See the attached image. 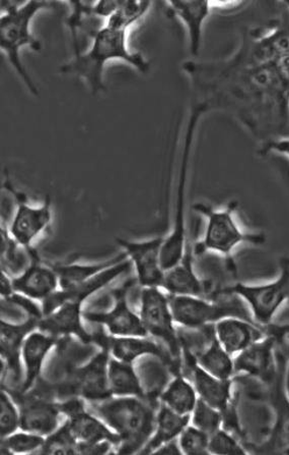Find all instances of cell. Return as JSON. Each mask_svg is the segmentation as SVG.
<instances>
[{
  "mask_svg": "<svg viewBox=\"0 0 289 455\" xmlns=\"http://www.w3.org/2000/svg\"><path fill=\"white\" fill-rule=\"evenodd\" d=\"M185 69L208 94L202 102L230 110L261 146L288 137L289 84L278 65H257L239 46L228 60Z\"/></svg>",
  "mask_w": 289,
  "mask_h": 455,
  "instance_id": "1",
  "label": "cell"
},
{
  "mask_svg": "<svg viewBox=\"0 0 289 455\" xmlns=\"http://www.w3.org/2000/svg\"><path fill=\"white\" fill-rule=\"evenodd\" d=\"M123 61L141 74L150 71L151 62L129 45V32L104 25L90 38L87 51L75 52L74 58L60 68L65 75L77 76L86 82L94 95L105 90L104 73L111 61Z\"/></svg>",
  "mask_w": 289,
  "mask_h": 455,
  "instance_id": "2",
  "label": "cell"
},
{
  "mask_svg": "<svg viewBox=\"0 0 289 455\" xmlns=\"http://www.w3.org/2000/svg\"><path fill=\"white\" fill-rule=\"evenodd\" d=\"M87 404L89 411L117 434L116 453L140 454L156 430L159 398L112 396Z\"/></svg>",
  "mask_w": 289,
  "mask_h": 455,
  "instance_id": "3",
  "label": "cell"
},
{
  "mask_svg": "<svg viewBox=\"0 0 289 455\" xmlns=\"http://www.w3.org/2000/svg\"><path fill=\"white\" fill-rule=\"evenodd\" d=\"M51 3L31 0L26 3L3 2L0 16V48L11 66L34 96H39V89L23 64V49L41 51V42L32 32V22L42 11L51 9Z\"/></svg>",
  "mask_w": 289,
  "mask_h": 455,
  "instance_id": "4",
  "label": "cell"
},
{
  "mask_svg": "<svg viewBox=\"0 0 289 455\" xmlns=\"http://www.w3.org/2000/svg\"><path fill=\"white\" fill-rule=\"evenodd\" d=\"M207 105L199 101L196 103L190 114L183 143L182 156L178 172L177 191H176L175 213L170 233L164 236L161 246L160 261L163 269L168 270L179 264L188 253L186 227V192L189 176L190 160L197 127L206 112Z\"/></svg>",
  "mask_w": 289,
  "mask_h": 455,
  "instance_id": "5",
  "label": "cell"
},
{
  "mask_svg": "<svg viewBox=\"0 0 289 455\" xmlns=\"http://www.w3.org/2000/svg\"><path fill=\"white\" fill-rule=\"evenodd\" d=\"M238 203L231 201L224 208H215L206 203H196L193 210L207 220L202 240L197 242L193 255L201 257L207 253H216L229 258L242 244L262 246L266 235L262 233H248L237 220Z\"/></svg>",
  "mask_w": 289,
  "mask_h": 455,
  "instance_id": "6",
  "label": "cell"
},
{
  "mask_svg": "<svg viewBox=\"0 0 289 455\" xmlns=\"http://www.w3.org/2000/svg\"><path fill=\"white\" fill-rule=\"evenodd\" d=\"M95 347L98 351L83 365L75 367L60 383H55L59 401L70 396H80L87 403H97L112 397L109 387V363L111 352L109 334L96 332Z\"/></svg>",
  "mask_w": 289,
  "mask_h": 455,
  "instance_id": "7",
  "label": "cell"
},
{
  "mask_svg": "<svg viewBox=\"0 0 289 455\" xmlns=\"http://www.w3.org/2000/svg\"><path fill=\"white\" fill-rule=\"evenodd\" d=\"M238 297L248 307L251 318L261 327L273 323L277 315L289 305V256L281 258L277 278L261 284L237 283L215 292Z\"/></svg>",
  "mask_w": 289,
  "mask_h": 455,
  "instance_id": "8",
  "label": "cell"
},
{
  "mask_svg": "<svg viewBox=\"0 0 289 455\" xmlns=\"http://www.w3.org/2000/svg\"><path fill=\"white\" fill-rule=\"evenodd\" d=\"M168 299L176 324L190 331L215 325L228 317L253 321L248 307L236 296L217 295L215 299H207L168 295Z\"/></svg>",
  "mask_w": 289,
  "mask_h": 455,
  "instance_id": "9",
  "label": "cell"
},
{
  "mask_svg": "<svg viewBox=\"0 0 289 455\" xmlns=\"http://www.w3.org/2000/svg\"><path fill=\"white\" fill-rule=\"evenodd\" d=\"M4 388V387H2ZM19 405L20 430L47 437L59 428L62 412L55 384L41 379L26 392L6 389Z\"/></svg>",
  "mask_w": 289,
  "mask_h": 455,
  "instance_id": "10",
  "label": "cell"
},
{
  "mask_svg": "<svg viewBox=\"0 0 289 455\" xmlns=\"http://www.w3.org/2000/svg\"><path fill=\"white\" fill-rule=\"evenodd\" d=\"M139 315L147 334L161 342L173 359L183 367V348L179 329L174 320L168 293L160 288H143Z\"/></svg>",
  "mask_w": 289,
  "mask_h": 455,
  "instance_id": "11",
  "label": "cell"
},
{
  "mask_svg": "<svg viewBox=\"0 0 289 455\" xmlns=\"http://www.w3.org/2000/svg\"><path fill=\"white\" fill-rule=\"evenodd\" d=\"M285 361L284 348L277 338L266 331L264 338L234 356L236 376H248L269 387L277 381Z\"/></svg>",
  "mask_w": 289,
  "mask_h": 455,
  "instance_id": "12",
  "label": "cell"
},
{
  "mask_svg": "<svg viewBox=\"0 0 289 455\" xmlns=\"http://www.w3.org/2000/svg\"><path fill=\"white\" fill-rule=\"evenodd\" d=\"M4 188L16 200V212L8 228L12 239L20 246L31 249L35 241L45 232L53 219L52 202L47 198L43 204L32 205L27 201L26 196L17 190L9 180H5Z\"/></svg>",
  "mask_w": 289,
  "mask_h": 455,
  "instance_id": "13",
  "label": "cell"
},
{
  "mask_svg": "<svg viewBox=\"0 0 289 455\" xmlns=\"http://www.w3.org/2000/svg\"><path fill=\"white\" fill-rule=\"evenodd\" d=\"M39 319L27 317L22 323L2 319L0 322V356H2V379L10 377L15 388L20 389L24 380L22 361L23 347L27 336L38 329ZM6 388V387H4Z\"/></svg>",
  "mask_w": 289,
  "mask_h": 455,
  "instance_id": "14",
  "label": "cell"
},
{
  "mask_svg": "<svg viewBox=\"0 0 289 455\" xmlns=\"http://www.w3.org/2000/svg\"><path fill=\"white\" fill-rule=\"evenodd\" d=\"M127 292L126 288L115 291V304L108 311H83L84 320L105 327L107 333L115 338H146L149 334L139 313L130 307Z\"/></svg>",
  "mask_w": 289,
  "mask_h": 455,
  "instance_id": "15",
  "label": "cell"
},
{
  "mask_svg": "<svg viewBox=\"0 0 289 455\" xmlns=\"http://www.w3.org/2000/svg\"><path fill=\"white\" fill-rule=\"evenodd\" d=\"M163 242L164 236L140 242L117 240L136 268L137 283L141 288H160L163 283L165 270L160 261Z\"/></svg>",
  "mask_w": 289,
  "mask_h": 455,
  "instance_id": "16",
  "label": "cell"
},
{
  "mask_svg": "<svg viewBox=\"0 0 289 455\" xmlns=\"http://www.w3.org/2000/svg\"><path fill=\"white\" fill-rule=\"evenodd\" d=\"M183 366L191 374V381L201 401L223 412L236 403L234 379L223 380L216 378L196 363L195 355L183 351Z\"/></svg>",
  "mask_w": 289,
  "mask_h": 455,
  "instance_id": "17",
  "label": "cell"
},
{
  "mask_svg": "<svg viewBox=\"0 0 289 455\" xmlns=\"http://www.w3.org/2000/svg\"><path fill=\"white\" fill-rule=\"evenodd\" d=\"M132 267V262L129 258L125 260L113 265L112 267L101 272L100 275L88 280L74 288L61 290L55 291L52 296L49 297L41 303L43 316L58 310L59 307L66 303H77L83 306L84 303L95 293L101 291L105 286L122 276L124 273L129 271Z\"/></svg>",
  "mask_w": 289,
  "mask_h": 455,
  "instance_id": "18",
  "label": "cell"
},
{
  "mask_svg": "<svg viewBox=\"0 0 289 455\" xmlns=\"http://www.w3.org/2000/svg\"><path fill=\"white\" fill-rule=\"evenodd\" d=\"M82 307L72 302L63 304L58 310L39 320V331L59 339L75 338L84 346H94L95 333L89 332L84 327Z\"/></svg>",
  "mask_w": 289,
  "mask_h": 455,
  "instance_id": "19",
  "label": "cell"
},
{
  "mask_svg": "<svg viewBox=\"0 0 289 455\" xmlns=\"http://www.w3.org/2000/svg\"><path fill=\"white\" fill-rule=\"evenodd\" d=\"M285 365L277 381L270 385L274 423L269 436L258 446H252L260 453L289 454V401L284 385Z\"/></svg>",
  "mask_w": 289,
  "mask_h": 455,
  "instance_id": "20",
  "label": "cell"
},
{
  "mask_svg": "<svg viewBox=\"0 0 289 455\" xmlns=\"http://www.w3.org/2000/svg\"><path fill=\"white\" fill-rule=\"evenodd\" d=\"M109 347L113 358L127 363H136L144 356H153L165 363L173 375L183 373L182 367L173 359L168 348L158 341L146 338H115L109 334Z\"/></svg>",
  "mask_w": 289,
  "mask_h": 455,
  "instance_id": "21",
  "label": "cell"
},
{
  "mask_svg": "<svg viewBox=\"0 0 289 455\" xmlns=\"http://www.w3.org/2000/svg\"><path fill=\"white\" fill-rule=\"evenodd\" d=\"M61 340L53 335L39 331V329L27 335L22 352L23 384L20 389L10 390L20 392L30 390L41 379L47 356L54 348L59 347Z\"/></svg>",
  "mask_w": 289,
  "mask_h": 455,
  "instance_id": "22",
  "label": "cell"
},
{
  "mask_svg": "<svg viewBox=\"0 0 289 455\" xmlns=\"http://www.w3.org/2000/svg\"><path fill=\"white\" fill-rule=\"evenodd\" d=\"M13 289L19 295L36 302H44L60 289L59 277L54 267L36 259L19 275L12 277Z\"/></svg>",
  "mask_w": 289,
  "mask_h": 455,
  "instance_id": "23",
  "label": "cell"
},
{
  "mask_svg": "<svg viewBox=\"0 0 289 455\" xmlns=\"http://www.w3.org/2000/svg\"><path fill=\"white\" fill-rule=\"evenodd\" d=\"M160 289L172 296L214 299L215 293L213 285L197 275L189 251L179 264L165 271Z\"/></svg>",
  "mask_w": 289,
  "mask_h": 455,
  "instance_id": "24",
  "label": "cell"
},
{
  "mask_svg": "<svg viewBox=\"0 0 289 455\" xmlns=\"http://www.w3.org/2000/svg\"><path fill=\"white\" fill-rule=\"evenodd\" d=\"M215 334L225 351L235 356L254 342L264 338L266 328L254 323L251 320L228 317L215 324Z\"/></svg>",
  "mask_w": 289,
  "mask_h": 455,
  "instance_id": "25",
  "label": "cell"
},
{
  "mask_svg": "<svg viewBox=\"0 0 289 455\" xmlns=\"http://www.w3.org/2000/svg\"><path fill=\"white\" fill-rule=\"evenodd\" d=\"M167 5L170 8L173 15L185 26L190 53L197 58L200 52L203 27L213 10V4L208 2H168Z\"/></svg>",
  "mask_w": 289,
  "mask_h": 455,
  "instance_id": "26",
  "label": "cell"
},
{
  "mask_svg": "<svg viewBox=\"0 0 289 455\" xmlns=\"http://www.w3.org/2000/svg\"><path fill=\"white\" fill-rule=\"evenodd\" d=\"M66 422L79 443H98L110 441L115 445V450L119 444L117 434L100 417L95 415L89 409L66 418Z\"/></svg>",
  "mask_w": 289,
  "mask_h": 455,
  "instance_id": "27",
  "label": "cell"
},
{
  "mask_svg": "<svg viewBox=\"0 0 289 455\" xmlns=\"http://www.w3.org/2000/svg\"><path fill=\"white\" fill-rule=\"evenodd\" d=\"M160 403L180 415L191 416L199 397L192 381L184 374L173 375L159 396Z\"/></svg>",
  "mask_w": 289,
  "mask_h": 455,
  "instance_id": "28",
  "label": "cell"
},
{
  "mask_svg": "<svg viewBox=\"0 0 289 455\" xmlns=\"http://www.w3.org/2000/svg\"><path fill=\"white\" fill-rule=\"evenodd\" d=\"M190 421H191V416L180 415L160 403L157 414L156 430L140 454H152L168 441L178 439Z\"/></svg>",
  "mask_w": 289,
  "mask_h": 455,
  "instance_id": "29",
  "label": "cell"
},
{
  "mask_svg": "<svg viewBox=\"0 0 289 455\" xmlns=\"http://www.w3.org/2000/svg\"><path fill=\"white\" fill-rule=\"evenodd\" d=\"M109 387L113 396H149L134 363L113 356L109 363Z\"/></svg>",
  "mask_w": 289,
  "mask_h": 455,
  "instance_id": "30",
  "label": "cell"
},
{
  "mask_svg": "<svg viewBox=\"0 0 289 455\" xmlns=\"http://www.w3.org/2000/svg\"><path fill=\"white\" fill-rule=\"evenodd\" d=\"M127 258L129 257L123 251V253L103 262L59 264L56 265L54 268L59 277L60 289L67 290L88 282L90 278L100 275L101 272L112 267L113 265L125 260Z\"/></svg>",
  "mask_w": 289,
  "mask_h": 455,
  "instance_id": "31",
  "label": "cell"
},
{
  "mask_svg": "<svg viewBox=\"0 0 289 455\" xmlns=\"http://www.w3.org/2000/svg\"><path fill=\"white\" fill-rule=\"evenodd\" d=\"M196 363L209 374L220 379H234L236 376L234 356L222 347L215 338L195 355Z\"/></svg>",
  "mask_w": 289,
  "mask_h": 455,
  "instance_id": "32",
  "label": "cell"
},
{
  "mask_svg": "<svg viewBox=\"0 0 289 455\" xmlns=\"http://www.w3.org/2000/svg\"><path fill=\"white\" fill-rule=\"evenodd\" d=\"M0 235H2V270L12 277L19 275L38 259L33 248L20 246L12 239L8 228L2 226Z\"/></svg>",
  "mask_w": 289,
  "mask_h": 455,
  "instance_id": "33",
  "label": "cell"
},
{
  "mask_svg": "<svg viewBox=\"0 0 289 455\" xmlns=\"http://www.w3.org/2000/svg\"><path fill=\"white\" fill-rule=\"evenodd\" d=\"M150 2H121L119 8L105 22L113 29L123 30L129 32L130 28L137 24L152 8Z\"/></svg>",
  "mask_w": 289,
  "mask_h": 455,
  "instance_id": "34",
  "label": "cell"
},
{
  "mask_svg": "<svg viewBox=\"0 0 289 455\" xmlns=\"http://www.w3.org/2000/svg\"><path fill=\"white\" fill-rule=\"evenodd\" d=\"M46 437L19 430L2 438V454L37 453L45 443Z\"/></svg>",
  "mask_w": 289,
  "mask_h": 455,
  "instance_id": "35",
  "label": "cell"
},
{
  "mask_svg": "<svg viewBox=\"0 0 289 455\" xmlns=\"http://www.w3.org/2000/svg\"><path fill=\"white\" fill-rule=\"evenodd\" d=\"M77 440L66 422L63 423L58 430L46 437L45 443L38 454L77 455Z\"/></svg>",
  "mask_w": 289,
  "mask_h": 455,
  "instance_id": "36",
  "label": "cell"
},
{
  "mask_svg": "<svg viewBox=\"0 0 289 455\" xmlns=\"http://www.w3.org/2000/svg\"><path fill=\"white\" fill-rule=\"evenodd\" d=\"M20 430L19 405L8 390L0 392V438L12 435Z\"/></svg>",
  "mask_w": 289,
  "mask_h": 455,
  "instance_id": "37",
  "label": "cell"
},
{
  "mask_svg": "<svg viewBox=\"0 0 289 455\" xmlns=\"http://www.w3.org/2000/svg\"><path fill=\"white\" fill-rule=\"evenodd\" d=\"M190 424L199 430L206 432L208 435L223 428V416L221 411H218L211 405L199 400L191 414Z\"/></svg>",
  "mask_w": 289,
  "mask_h": 455,
  "instance_id": "38",
  "label": "cell"
},
{
  "mask_svg": "<svg viewBox=\"0 0 289 455\" xmlns=\"http://www.w3.org/2000/svg\"><path fill=\"white\" fill-rule=\"evenodd\" d=\"M209 453L215 455L249 454L246 446L238 439L236 434L222 428L209 436Z\"/></svg>",
  "mask_w": 289,
  "mask_h": 455,
  "instance_id": "39",
  "label": "cell"
},
{
  "mask_svg": "<svg viewBox=\"0 0 289 455\" xmlns=\"http://www.w3.org/2000/svg\"><path fill=\"white\" fill-rule=\"evenodd\" d=\"M179 443L183 454L186 455H208L209 435L206 432L189 424L179 436Z\"/></svg>",
  "mask_w": 289,
  "mask_h": 455,
  "instance_id": "40",
  "label": "cell"
},
{
  "mask_svg": "<svg viewBox=\"0 0 289 455\" xmlns=\"http://www.w3.org/2000/svg\"><path fill=\"white\" fill-rule=\"evenodd\" d=\"M268 332L272 333L277 339L285 355L284 385L285 394L289 401V323L286 324H270L266 327Z\"/></svg>",
  "mask_w": 289,
  "mask_h": 455,
  "instance_id": "41",
  "label": "cell"
},
{
  "mask_svg": "<svg viewBox=\"0 0 289 455\" xmlns=\"http://www.w3.org/2000/svg\"><path fill=\"white\" fill-rule=\"evenodd\" d=\"M112 450H115V445L110 441H103V443H79L77 445V454L81 455L109 454Z\"/></svg>",
  "mask_w": 289,
  "mask_h": 455,
  "instance_id": "42",
  "label": "cell"
},
{
  "mask_svg": "<svg viewBox=\"0 0 289 455\" xmlns=\"http://www.w3.org/2000/svg\"><path fill=\"white\" fill-rule=\"evenodd\" d=\"M259 153L261 156H266V154L270 153H278L289 158V137L273 140V141L261 146Z\"/></svg>",
  "mask_w": 289,
  "mask_h": 455,
  "instance_id": "43",
  "label": "cell"
},
{
  "mask_svg": "<svg viewBox=\"0 0 289 455\" xmlns=\"http://www.w3.org/2000/svg\"><path fill=\"white\" fill-rule=\"evenodd\" d=\"M0 292H2L3 299L5 300L16 293L13 289L12 277L3 270L2 278H0Z\"/></svg>",
  "mask_w": 289,
  "mask_h": 455,
  "instance_id": "44",
  "label": "cell"
},
{
  "mask_svg": "<svg viewBox=\"0 0 289 455\" xmlns=\"http://www.w3.org/2000/svg\"><path fill=\"white\" fill-rule=\"evenodd\" d=\"M152 454L160 455H183L179 439L168 441V443L161 445L157 451H154Z\"/></svg>",
  "mask_w": 289,
  "mask_h": 455,
  "instance_id": "45",
  "label": "cell"
},
{
  "mask_svg": "<svg viewBox=\"0 0 289 455\" xmlns=\"http://www.w3.org/2000/svg\"><path fill=\"white\" fill-rule=\"evenodd\" d=\"M288 137H289V100H288Z\"/></svg>",
  "mask_w": 289,
  "mask_h": 455,
  "instance_id": "46",
  "label": "cell"
}]
</instances>
